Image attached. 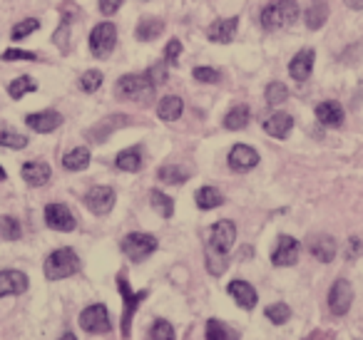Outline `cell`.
Instances as JSON below:
<instances>
[{"mask_svg":"<svg viewBox=\"0 0 363 340\" xmlns=\"http://www.w3.org/2000/svg\"><path fill=\"white\" fill-rule=\"evenodd\" d=\"M0 234H3V239L8 241H18L21 239V224H18V219H13V216H0Z\"/></svg>","mask_w":363,"mask_h":340,"instance_id":"cell-38","label":"cell"},{"mask_svg":"<svg viewBox=\"0 0 363 340\" xmlns=\"http://www.w3.org/2000/svg\"><path fill=\"white\" fill-rule=\"evenodd\" d=\"M85 206L97 216H105L115 206V189L112 186H92L85 194Z\"/></svg>","mask_w":363,"mask_h":340,"instance_id":"cell-10","label":"cell"},{"mask_svg":"<svg viewBox=\"0 0 363 340\" xmlns=\"http://www.w3.org/2000/svg\"><path fill=\"white\" fill-rule=\"evenodd\" d=\"M298 254H301V244L294 236H279L277 249L272 251V264L274 266H296Z\"/></svg>","mask_w":363,"mask_h":340,"instance_id":"cell-11","label":"cell"},{"mask_svg":"<svg viewBox=\"0 0 363 340\" xmlns=\"http://www.w3.org/2000/svg\"><path fill=\"white\" fill-rule=\"evenodd\" d=\"M353 303V288L346 278L333 280L331 290H328V308H331L333 315H346L348 308Z\"/></svg>","mask_w":363,"mask_h":340,"instance_id":"cell-8","label":"cell"},{"mask_svg":"<svg viewBox=\"0 0 363 340\" xmlns=\"http://www.w3.org/2000/svg\"><path fill=\"white\" fill-rule=\"evenodd\" d=\"M80 266H82V261L75 251L72 249H57L45 259V276L50 280L70 278V276H75L77 271H80Z\"/></svg>","mask_w":363,"mask_h":340,"instance_id":"cell-4","label":"cell"},{"mask_svg":"<svg viewBox=\"0 0 363 340\" xmlns=\"http://www.w3.org/2000/svg\"><path fill=\"white\" fill-rule=\"evenodd\" d=\"M0 144L8 147V149H23V147H28V137L18 135L13 130H3L0 132Z\"/></svg>","mask_w":363,"mask_h":340,"instance_id":"cell-39","label":"cell"},{"mask_svg":"<svg viewBox=\"0 0 363 340\" xmlns=\"http://www.w3.org/2000/svg\"><path fill=\"white\" fill-rule=\"evenodd\" d=\"M102 80H105V75H102L100 70H87L85 75L80 77V90L92 95V92H97L102 87Z\"/></svg>","mask_w":363,"mask_h":340,"instance_id":"cell-36","label":"cell"},{"mask_svg":"<svg viewBox=\"0 0 363 340\" xmlns=\"http://www.w3.org/2000/svg\"><path fill=\"white\" fill-rule=\"evenodd\" d=\"M3 60L13 62V60H38L35 52H28V50H6L3 52Z\"/></svg>","mask_w":363,"mask_h":340,"instance_id":"cell-45","label":"cell"},{"mask_svg":"<svg viewBox=\"0 0 363 340\" xmlns=\"http://www.w3.org/2000/svg\"><path fill=\"white\" fill-rule=\"evenodd\" d=\"M267 318L272 320L274 325H284V323H289V318H291V308H289L286 303H274V305H269L267 310Z\"/></svg>","mask_w":363,"mask_h":340,"instance_id":"cell-37","label":"cell"},{"mask_svg":"<svg viewBox=\"0 0 363 340\" xmlns=\"http://www.w3.org/2000/svg\"><path fill=\"white\" fill-rule=\"evenodd\" d=\"M35 90H38L35 80H33V77H28V75L18 77V80H13L11 85H8V95H11L13 100H21L23 95H28V92H35Z\"/></svg>","mask_w":363,"mask_h":340,"instance_id":"cell-33","label":"cell"},{"mask_svg":"<svg viewBox=\"0 0 363 340\" xmlns=\"http://www.w3.org/2000/svg\"><path fill=\"white\" fill-rule=\"evenodd\" d=\"M80 325L82 330L87 333H107L110 330V313L102 303H95V305H87L85 310L80 313Z\"/></svg>","mask_w":363,"mask_h":340,"instance_id":"cell-9","label":"cell"},{"mask_svg":"<svg viewBox=\"0 0 363 340\" xmlns=\"http://www.w3.org/2000/svg\"><path fill=\"white\" fill-rule=\"evenodd\" d=\"M306 340H333L331 333H321V330H316V333H311Z\"/></svg>","mask_w":363,"mask_h":340,"instance_id":"cell-48","label":"cell"},{"mask_svg":"<svg viewBox=\"0 0 363 340\" xmlns=\"http://www.w3.org/2000/svg\"><path fill=\"white\" fill-rule=\"evenodd\" d=\"M152 340H177L174 328H172L169 320H155V325H152Z\"/></svg>","mask_w":363,"mask_h":340,"instance_id":"cell-41","label":"cell"},{"mask_svg":"<svg viewBox=\"0 0 363 340\" xmlns=\"http://www.w3.org/2000/svg\"><path fill=\"white\" fill-rule=\"evenodd\" d=\"M313 50H301L298 55H294V60L289 62V75L294 77L296 82H306L311 77V70H313Z\"/></svg>","mask_w":363,"mask_h":340,"instance_id":"cell-20","label":"cell"},{"mask_svg":"<svg viewBox=\"0 0 363 340\" xmlns=\"http://www.w3.org/2000/svg\"><path fill=\"white\" fill-rule=\"evenodd\" d=\"M237 28H239V18L237 16L219 18V21H214L212 26H209L207 38L212 42H222V45H227V42H232L234 35H237Z\"/></svg>","mask_w":363,"mask_h":340,"instance_id":"cell-17","label":"cell"},{"mask_svg":"<svg viewBox=\"0 0 363 340\" xmlns=\"http://www.w3.org/2000/svg\"><path fill=\"white\" fill-rule=\"evenodd\" d=\"M45 224L50 226L52 231H65L67 234V231H75L77 221L65 204H48L45 206Z\"/></svg>","mask_w":363,"mask_h":340,"instance_id":"cell-12","label":"cell"},{"mask_svg":"<svg viewBox=\"0 0 363 340\" xmlns=\"http://www.w3.org/2000/svg\"><path fill=\"white\" fill-rule=\"evenodd\" d=\"M227 290H229V295H232V298L237 300V303L242 305L244 310L257 308V303H259V293H257V288H254V285L249 283V280H242V278L232 280Z\"/></svg>","mask_w":363,"mask_h":340,"instance_id":"cell-16","label":"cell"},{"mask_svg":"<svg viewBox=\"0 0 363 340\" xmlns=\"http://www.w3.org/2000/svg\"><path fill=\"white\" fill-rule=\"evenodd\" d=\"M160 241L152 234H142V231H132L122 239V254L132 261V264H142L145 259H150L157 251Z\"/></svg>","mask_w":363,"mask_h":340,"instance_id":"cell-5","label":"cell"},{"mask_svg":"<svg viewBox=\"0 0 363 340\" xmlns=\"http://www.w3.org/2000/svg\"><path fill=\"white\" fill-rule=\"evenodd\" d=\"M207 340H242V335L234 328H229L227 323L212 318V320H207Z\"/></svg>","mask_w":363,"mask_h":340,"instance_id":"cell-29","label":"cell"},{"mask_svg":"<svg viewBox=\"0 0 363 340\" xmlns=\"http://www.w3.org/2000/svg\"><path fill=\"white\" fill-rule=\"evenodd\" d=\"M289 100V90L281 82H269L267 85V105L269 107H279Z\"/></svg>","mask_w":363,"mask_h":340,"instance_id":"cell-35","label":"cell"},{"mask_svg":"<svg viewBox=\"0 0 363 340\" xmlns=\"http://www.w3.org/2000/svg\"><path fill=\"white\" fill-rule=\"evenodd\" d=\"M28 290V276L23 271H0V298L3 295H21Z\"/></svg>","mask_w":363,"mask_h":340,"instance_id":"cell-18","label":"cell"},{"mask_svg":"<svg viewBox=\"0 0 363 340\" xmlns=\"http://www.w3.org/2000/svg\"><path fill=\"white\" fill-rule=\"evenodd\" d=\"M55 45L62 47V50H70V23H62L55 30Z\"/></svg>","mask_w":363,"mask_h":340,"instance_id":"cell-43","label":"cell"},{"mask_svg":"<svg viewBox=\"0 0 363 340\" xmlns=\"http://www.w3.org/2000/svg\"><path fill=\"white\" fill-rule=\"evenodd\" d=\"M125 117H120V115H115V117H107L105 122H100L97 127H92V132H90V140H95V142H102V140H107L110 137V132H115V127H120V125H125Z\"/></svg>","mask_w":363,"mask_h":340,"instance_id":"cell-31","label":"cell"},{"mask_svg":"<svg viewBox=\"0 0 363 340\" xmlns=\"http://www.w3.org/2000/svg\"><path fill=\"white\" fill-rule=\"evenodd\" d=\"M26 125L30 127L33 132H40V135H50L57 127L62 125V115L55 110H45V112H33V115L26 117Z\"/></svg>","mask_w":363,"mask_h":340,"instance_id":"cell-15","label":"cell"},{"mask_svg":"<svg viewBox=\"0 0 363 340\" xmlns=\"http://www.w3.org/2000/svg\"><path fill=\"white\" fill-rule=\"evenodd\" d=\"M117 285H120V295L125 300V310H122V335H130V325H132V315H135L137 305H142V300L147 298V290H132L127 283V276H117Z\"/></svg>","mask_w":363,"mask_h":340,"instance_id":"cell-6","label":"cell"},{"mask_svg":"<svg viewBox=\"0 0 363 340\" xmlns=\"http://www.w3.org/2000/svg\"><path fill=\"white\" fill-rule=\"evenodd\" d=\"M358 251H361V241L356 236H351V241H348V259H356Z\"/></svg>","mask_w":363,"mask_h":340,"instance_id":"cell-47","label":"cell"},{"mask_svg":"<svg viewBox=\"0 0 363 340\" xmlns=\"http://www.w3.org/2000/svg\"><path fill=\"white\" fill-rule=\"evenodd\" d=\"M162 30H164V23L160 21V18H142L140 23H137V40H155L157 35H162Z\"/></svg>","mask_w":363,"mask_h":340,"instance_id":"cell-30","label":"cell"},{"mask_svg":"<svg viewBox=\"0 0 363 340\" xmlns=\"http://www.w3.org/2000/svg\"><path fill=\"white\" fill-rule=\"evenodd\" d=\"M259 21H262L264 30L269 33L284 30V28L294 26L298 21V3L296 0H272L269 6L262 8Z\"/></svg>","mask_w":363,"mask_h":340,"instance_id":"cell-2","label":"cell"},{"mask_svg":"<svg viewBox=\"0 0 363 340\" xmlns=\"http://www.w3.org/2000/svg\"><path fill=\"white\" fill-rule=\"evenodd\" d=\"M179 55H182V42L179 40H169V42H167V47H164L167 62H169V65H177Z\"/></svg>","mask_w":363,"mask_h":340,"instance_id":"cell-44","label":"cell"},{"mask_svg":"<svg viewBox=\"0 0 363 340\" xmlns=\"http://www.w3.org/2000/svg\"><path fill=\"white\" fill-rule=\"evenodd\" d=\"M117 45V28L112 23H100L90 33V50L95 57H107Z\"/></svg>","mask_w":363,"mask_h":340,"instance_id":"cell-7","label":"cell"},{"mask_svg":"<svg viewBox=\"0 0 363 340\" xmlns=\"http://www.w3.org/2000/svg\"><path fill=\"white\" fill-rule=\"evenodd\" d=\"M117 169L122 171H140L142 166V149L140 147H130V149H122L115 159Z\"/></svg>","mask_w":363,"mask_h":340,"instance_id":"cell-28","label":"cell"},{"mask_svg":"<svg viewBox=\"0 0 363 340\" xmlns=\"http://www.w3.org/2000/svg\"><path fill=\"white\" fill-rule=\"evenodd\" d=\"M182 112H184V105H182V100L177 95L162 97V102L157 105V117H160V120H164V122L179 120Z\"/></svg>","mask_w":363,"mask_h":340,"instance_id":"cell-24","label":"cell"},{"mask_svg":"<svg viewBox=\"0 0 363 340\" xmlns=\"http://www.w3.org/2000/svg\"><path fill=\"white\" fill-rule=\"evenodd\" d=\"M157 80L150 75V72H132V75H125L117 80L115 92L122 100H132V102H147L152 95H155Z\"/></svg>","mask_w":363,"mask_h":340,"instance_id":"cell-3","label":"cell"},{"mask_svg":"<svg viewBox=\"0 0 363 340\" xmlns=\"http://www.w3.org/2000/svg\"><path fill=\"white\" fill-rule=\"evenodd\" d=\"M194 80L199 82H207V85H217L219 80H222V72L214 70V67H194Z\"/></svg>","mask_w":363,"mask_h":340,"instance_id":"cell-42","label":"cell"},{"mask_svg":"<svg viewBox=\"0 0 363 340\" xmlns=\"http://www.w3.org/2000/svg\"><path fill=\"white\" fill-rule=\"evenodd\" d=\"M259 162H262L259 152L249 144H237L229 152V166H232L234 171H249V169H254Z\"/></svg>","mask_w":363,"mask_h":340,"instance_id":"cell-14","label":"cell"},{"mask_svg":"<svg viewBox=\"0 0 363 340\" xmlns=\"http://www.w3.org/2000/svg\"><path fill=\"white\" fill-rule=\"evenodd\" d=\"M249 120H252V112H249L247 105H239V107H232V110L224 115V127L232 132L237 130H244V127L249 125Z\"/></svg>","mask_w":363,"mask_h":340,"instance_id":"cell-27","label":"cell"},{"mask_svg":"<svg viewBox=\"0 0 363 340\" xmlns=\"http://www.w3.org/2000/svg\"><path fill=\"white\" fill-rule=\"evenodd\" d=\"M361 92H363V85H361Z\"/></svg>","mask_w":363,"mask_h":340,"instance_id":"cell-52","label":"cell"},{"mask_svg":"<svg viewBox=\"0 0 363 340\" xmlns=\"http://www.w3.org/2000/svg\"><path fill=\"white\" fill-rule=\"evenodd\" d=\"M346 6L351 11H363V0H346Z\"/></svg>","mask_w":363,"mask_h":340,"instance_id":"cell-49","label":"cell"},{"mask_svg":"<svg viewBox=\"0 0 363 340\" xmlns=\"http://www.w3.org/2000/svg\"><path fill=\"white\" fill-rule=\"evenodd\" d=\"M234 241H237V226L234 221L222 219L209 229V239H207V266L209 271H214L217 259L227 264V256L232 251Z\"/></svg>","mask_w":363,"mask_h":340,"instance_id":"cell-1","label":"cell"},{"mask_svg":"<svg viewBox=\"0 0 363 340\" xmlns=\"http://www.w3.org/2000/svg\"><path fill=\"white\" fill-rule=\"evenodd\" d=\"M194 201H197V206L202 211H212L224 204V196H222V191L214 189V186H202V189H197V194H194Z\"/></svg>","mask_w":363,"mask_h":340,"instance_id":"cell-25","label":"cell"},{"mask_svg":"<svg viewBox=\"0 0 363 340\" xmlns=\"http://www.w3.org/2000/svg\"><path fill=\"white\" fill-rule=\"evenodd\" d=\"M308 249H311L313 259H318L321 264H331V261L336 259V254H338V244L328 234L313 236L311 244H308Z\"/></svg>","mask_w":363,"mask_h":340,"instance_id":"cell-19","label":"cell"},{"mask_svg":"<svg viewBox=\"0 0 363 340\" xmlns=\"http://www.w3.org/2000/svg\"><path fill=\"white\" fill-rule=\"evenodd\" d=\"M262 127L274 140H286L289 132L294 130V117L289 112H269L262 120Z\"/></svg>","mask_w":363,"mask_h":340,"instance_id":"cell-13","label":"cell"},{"mask_svg":"<svg viewBox=\"0 0 363 340\" xmlns=\"http://www.w3.org/2000/svg\"><path fill=\"white\" fill-rule=\"evenodd\" d=\"M60 340H77V338H75V335H72V333H65V335H62Z\"/></svg>","mask_w":363,"mask_h":340,"instance_id":"cell-50","label":"cell"},{"mask_svg":"<svg viewBox=\"0 0 363 340\" xmlns=\"http://www.w3.org/2000/svg\"><path fill=\"white\" fill-rule=\"evenodd\" d=\"M157 176H160L162 184H184L189 179V174L182 166H162Z\"/></svg>","mask_w":363,"mask_h":340,"instance_id":"cell-34","label":"cell"},{"mask_svg":"<svg viewBox=\"0 0 363 340\" xmlns=\"http://www.w3.org/2000/svg\"><path fill=\"white\" fill-rule=\"evenodd\" d=\"M328 21V3L326 0H311V6L303 13V23L308 30H321Z\"/></svg>","mask_w":363,"mask_h":340,"instance_id":"cell-22","label":"cell"},{"mask_svg":"<svg viewBox=\"0 0 363 340\" xmlns=\"http://www.w3.org/2000/svg\"><path fill=\"white\" fill-rule=\"evenodd\" d=\"M38 28H40V21H35V18H26V21L18 23V26L13 28L11 38L13 40H23V38H28L30 33H35Z\"/></svg>","mask_w":363,"mask_h":340,"instance_id":"cell-40","label":"cell"},{"mask_svg":"<svg viewBox=\"0 0 363 340\" xmlns=\"http://www.w3.org/2000/svg\"><path fill=\"white\" fill-rule=\"evenodd\" d=\"M21 174L30 186H43V184H48V181H50L52 171H50V166H48L45 162H26V164H23V169H21Z\"/></svg>","mask_w":363,"mask_h":340,"instance_id":"cell-21","label":"cell"},{"mask_svg":"<svg viewBox=\"0 0 363 340\" xmlns=\"http://www.w3.org/2000/svg\"><path fill=\"white\" fill-rule=\"evenodd\" d=\"M150 201H152V209H155L157 214L164 216V219H169V216L174 214V201H172L167 194H162L160 189L152 191V194H150Z\"/></svg>","mask_w":363,"mask_h":340,"instance_id":"cell-32","label":"cell"},{"mask_svg":"<svg viewBox=\"0 0 363 340\" xmlns=\"http://www.w3.org/2000/svg\"><path fill=\"white\" fill-rule=\"evenodd\" d=\"M6 176H8V174H6V169L0 166V181H6Z\"/></svg>","mask_w":363,"mask_h":340,"instance_id":"cell-51","label":"cell"},{"mask_svg":"<svg viewBox=\"0 0 363 340\" xmlns=\"http://www.w3.org/2000/svg\"><path fill=\"white\" fill-rule=\"evenodd\" d=\"M316 120L326 127H341L343 125V107L333 100H326L316 107Z\"/></svg>","mask_w":363,"mask_h":340,"instance_id":"cell-23","label":"cell"},{"mask_svg":"<svg viewBox=\"0 0 363 340\" xmlns=\"http://www.w3.org/2000/svg\"><path fill=\"white\" fill-rule=\"evenodd\" d=\"M87 164H90V149H85V147H75L67 154H62V166L67 171H82L87 169Z\"/></svg>","mask_w":363,"mask_h":340,"instance_id":"cell-26","label":"cell"},{"mask_svg":"<svg viewBox=\"0 0 363 340\" xmlns=\"http://www.w3.org/2000/svg\"><path fill=\"white\" fill-rule=\"evenodd\" d=\"M122 8V0H100V13L102 16H115Z\"/></svg>","mask_w":363,"mask_h":340,"instance_id":"cell-46","label":"cell"}]
</instances>
